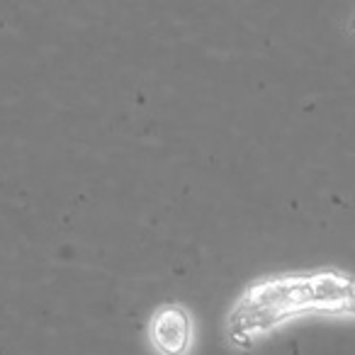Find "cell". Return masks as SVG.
<instances>
[{"label":"cell","mask_w":355,"mask_h":355,"mask_svg":"<svg viewBox=\"0 0 355 355\" xmlns=\"http://www.w3.org/2000/svg\"><path fill=\"white\" fill-rule=\"evenodd\" d=\"M153 348L161 355H185L193 340V319L180 304H163L148 324Z\"/></svg>","instance_id":"obj_1"}]
</instances>
